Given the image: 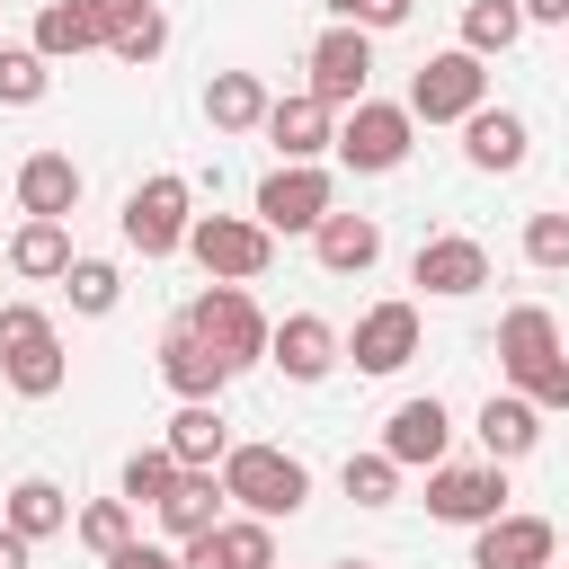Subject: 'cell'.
I'll return each mask as SVG.
<instances>
[{
	"mask_svg": "<svg viewBox=\"0 0 569 569\" xmlns=\"http://www.w3.org/2000/svg\"><path fill=\"white\" fill-rule=\"evenodd\" d=\"M267 107H276V98H267L258 71H213V80H204V124H213V133H258Z\"/></svg>",
	"mask_w": 569,
	"mask_h": 569,
	"instance_id": "4316f807",
	"label": "cell"
},
{
	"mask_svg": "<svg viewBox=\"0 0 569 569\" xmlns=\"http://www.w3.org/2000/svg\"><path fill=\"white\" fill-rule=\"evenodd\" d=\"M160 44H169V18H160V9H151V18H133V27H124V36H116V44H107V53H116V62H133V71H142V62H160Z\"/></svg>",
	"mask_w": 569,
	"mask_h": 569,
	"instance_id": "8d00e7d4",
	"label": "cell"
},
{
	"mask_svg": "<svg viewBox=\"0 0 569 569\" xmlns=\"http://www.w3.org/2000/svg\"><path fill=\"white\" fill-rule=\"evenodd\" d=\"M258 133L276 142V160H320V151H338V107H329L320 89H293V98L267 107Z\"/></svg>",
	"mask_w": 569,
	"mask_h": 569,
	"instance_id": "5bb4252c",
	"label": "cell"
},
{
	"mask_svg": "<svg viewBox=\"0 0 569 569\" xmlns=\"http://www.w3.org/2000/svg\"><path fill=\"white\" fill-rule=\"evenodd\" d=\"M329 18H347V27H365V36H382V27H400L418 0H320Z\"/></svg>",
	"mask_w": 569,
	"mask_h": 569,
	"instance_id": "74e56055",
	"label": "cell"
},
{
	"mask_svg": "<svg viewBox=\"0 0 569 569\" xmlns=\"http://www.w3.org/2000/svg\"><path fill=\"white\" fill-rule=\"evenodd\" d=\"M178 320H187L204 347H222V356H231V373H240V365H258V356H267V338H276V320L249 302V284H204Z\"/></svg>",
	"mask_w": 569,
	"mask_h": 569,
	"instance_id": "ba28073f",
	"label": "cell"
},
{
	"mask_svg": "<svg viewBox=\"0 0 569 569\" xmlns=\"http://www.w3.org/2000/svg\"><path fill=\"white\" fill-rule=\"evenodd\" d=\"M71 222H53V213H27L18 231H9V267L27 276V284H62L71 276Z\"/></svg>",
	"mask_w": 569,
	"mask_h": 569,
	"instance_id": "603a6c76",
	"label": "cell"
},
{
	"mask_svg": "<svg viewBox=\"0 0 569 569\" xmlns=\"http://www.w3.org/2000/svg\"><path fill=\"white\" fill-rule=\"evenodd\" d=\"M124 249H142V258H178L187 249V231H196V187L178 178V169H160V178H142L133 196H124Z\"/></svg>",
	"mask_w": 569,
	"mask_h": 569,
	"instance_id": "5b68a950",
	"label": "cell"
},
{
	"mask_svg": "<svg viewBox=\"0 0 569 569\" xmlns=\"http://www.w3.org/2000/svg\"><path fill=\"white\" fill-rule=\"evenodd\" d=\"M462 160L489 169V178H507V169L533 160V124L516 107H480V116H462Z\"/></svg>",
	"mask_w": 569,
	"mask_h": 569,
	"instance_id": "d6986e66",
	"label": "cell"
},
{
	"mask_svg": "<svg viewBox=\"0 0 569 569\" xmlns=\"http://www.w3.org/2000/svg\"><path fill=\"white\" fill-rule=\"evenodd\" d=\"M409 284H427L436 302H462V293L489 284V249H480L471 231H427V240L409 249Z\"/></svg>",
	"mask_w": 569,
	"mask_h": 569,
	"instance_id": "8fae6325",
	"label": "cell"
},
{
	"mask_svg": "<svg viewBox=\"0 0 569 569\" xmlns=\"http://www.w3.org/2000/svg\"><path fill=\"white\" fill-rule=\"evenodd\" d=\"M445 445H453V409H445L436 391H427V400H400V409L382 418V453H391L400 471H436Z\"/></svg>",
	"mask_w": 569,
	"mask_h": 569,
	"instance_id": "e0dca14e",
	"label": "cell"
},
{
	"mask_svg": "<svg viewBox=\"0 0 569 569\" xmlns=\"http://www.w3.org/2000/svg\"><path fill=\"white\" fill-rule=\"evenodd\" d=\"M27 560H36V542H27L18 525H0V569H27Z\"/></svg>",
	"mask_w": 569,
	"mask_h": 569,
	"instance_id": "60d3db41",
	"label": "cell"
},
{
	"mask_svg": "<svg viewBox=\"0 0 569 569\" xmlns=\"http://www.w3.org/2000/svg\"><path fill=\"white\" fill-rule=\"evenodd\" d=\"M89 9H98V27H107V44H116V36H124L133 18H151L160 0H89Z\"/></svg>",
	"mask_w": 569,
	"mask_h": 569,
	"instance_id": "ab89813d",
	"label": "cell"
},
{
	"mask_svg": "<svg viewBox=\"0 0 569 569\" xmlns=\"http://www.w3.org/2000/svg\"><path fill=\"white\" fill-rule=\"evenodd\" d=\"M160 382H169L178 400H222V391H231V356L204 347L187 320H169V329H160Z\"/></svg>",
	"mask_w": 569,
	"mask_h": 569,
	"instance_id": "2e32d148",
	"label": "cell"
},
{
	"mask_svg": "<svg viewBox=\"0 0 569 569\" xmlns=\"http://www.w3.org/2000/svg\"><path fill=\"white\" fill-rule=\"evenodd\" d=\"M409 142H418V116H409V107H391V98H356V107L338 116V169H356V178L400 169V160H409Z\"/></svg>",
	"mask_w": 569,
	"mask_h": 569,
	"instance_id": "52a82bcc",
	"label": "cell"
},
{
	"mask_svg": "<svg viewBox=\"0 0 569 569\" xmlns=\"http://www.w3.org/2000/svg\"><path fill=\"white\" fill-rule=\"evenodd\" d=\"M409 356H418V302H373L347 329V365L356 373H400Z\"/></svg>",
	"mask_w": 569,
	"mask_h": 569,
	"instance_id": "9a60e30c",
	"label": "cell"
},
{
	"mask_svg": "<svg viewBox=\"0 0 569 569\" xmlns=\"http://www.w3.org/2000/svg\"><path fill=\"white\" fill-rule=\"evenodd\" d=\"M0 382L18 400H53L71 382V356H62V329L36 311V302H0Z\"/></svg>",
	"mask_w": 569,
	"mask_h": 569,
	"instance_id": "7a4b0ae2",
	"label": "cell"
},
{
	"mask_svg": "<svg viewBox=\"0 0 569 569\" xmlns=\"http://www.w3.org/2000/svg\"><path fill=\"white\" fill-rule=\"evenodd\" d=\"M551 356H569V347H560V320H551L542 302L498 311V373H507V382H525V373H533V365H551Z\"/></svg>",
	"mask_w": 569,
	"mask_h": 569,
	"instance_id": "ffe728a7",
	"label": "cell"
},
{
	"mask_svg": "<svg viewBox=\"0 0 569 569\" xmlns=\"http://www.w3.org/2000/svg\"><path fill=\"white\" fill-rule=\"evenodd\" d=\"M222 498L240 507V516H302V498H311V471H302V453H284V445H231L222 453Z\"/></svg>",
	"mask_w": 569,
	"mask_h": 569,
	"instance_id": "6da1fadb",
	"label": "cell"
},
{
	"mask_svg": "<svg viewBox=\"0 0 569 569\" xmlns=\"http://www.w3.org/2000/svg\"><path fill=\"white\" fill-rule=\"evenodd\" d=\"M267 365H276L284 382H329V373L347 365V338H338L320 311H284L276 338H267Z\"/></svg>",
	"mask_w": 569,
	"mask_h": 569,
	"instance_id": "7c38bea8",
	"label": "cell"
},
{
	"mask_svg": "<svg viewBox=\"0 0 569 569\" xmlns=\"http://www.w3.org/2000/svg\"><path fill=\"white\" fill-rule=\"evenodd\" d=\"M53 89V62L36 44H0V107H44Z\"/></svg>",
	"mask_w": 569,
	"mask_h": 569,
	"instance_id": "836d02e7",
	"label": "cell"
},
{
	"mask_svg": "<svg viewBox=\"0 0 569 569\" xmlns=\"http://www.w3.org/2000/svg\"><path fill=\"white\" fill-rule=\"evenodd\" d=\"M525 36V0H462V44L489 62V53H507Z\"/></svg>",
	"mask_w": 569,
	"mask_h": 569,
	"instance_id": "f546056e",
	"label": "cell"
},
{
	"mask_svg": "<svg viewBox=\"0 0 569 569\" xmlns=\"http://www.w3.org/2000/svg\"><path fill=\"white\" fill-rule=\"evenodd\" d=\"M178 471H187V462H178L169 445H133V453H124V480H116V489H124L133 507H160V498L178 489Z\"/></svg>",
	"mask_w": 569,
	"mask_h": 569,
	"instance_id": "4dcf8cb0",
	"label": "cell"
},
{
	"mask_svg": "<svg viewBox=\"0 0 569 569\" xmlns=\"http://www.w3.org/2000/svg\"><path fill=\"white\" fill-rule=\"evenodd\" d=\"M107 569H187V551H169V542H124V551H107Z\"/></svg>",
	"mask_w": 569,
	"mask_h": 569,
	"instance_id": "f35d334b",
	"label": "cell"
},
{
	"mask_svg": "<svg viewBox=\"0 0 569 569\" xmlns=\"http://www.w3.org/2000/svg\"><path fill=\"white\" fill-rule=\"evenodd\" d=\"M187 258H196L213 284H258V276H267V258H276V231H267L258 213H196Z\"/></svg>",
	"mask_w": 569,
	"mask_h": 569,
	"instance_id": "8992f818",
	"label": "cell"
},
{
	"mask_svg": "<svg viewBox=\"0 0 569 569\" xmlns=\"http://www.w3.org/2000/svg\"><path fill=\"white\" fill-rule=\"evenodd\" d=\"M0 525H18L27 542H44V533H62V525H71V498H62L44 471H27V480L9 489V507H0Z\"/></svg>",
	"mask_w": 569,
	"mask_h": 569,
	"instance_id": "f1b7e54d",
	"label": "cell"
},
{
	"mask_svg": "<svg viewBox=\"0 0 569 569\" xmlns=\"http://www.w3.org/2000/svg\"><path fill=\"white\" fill-rule=\"evenodd\" d=\"M525 27H569V0H525Z\"/></svg>",
	"mask_w": 569,
	"mask_h": 569,
	"instance_id": "b9f144b4",
	"label": "cell"
},
{
	"mask_svg": "<svg viewBox=\"0 0 569 569\" xmlns=\"http://www.w3.org/2000/svg\"><path fill=\"white\" fill-rule=\"evenodd\" d=\"M329 569H373V560H329Z\"/></svg>",
	"mask_w": 569,
	"mask_h": 569,
	"instance_id": "7bdbcfd3",
	"label": "cell"
},
{
	"mask_svg": "<svg viewBox=\"0 0 569 569\" xmlns=\"http://www.w3.org/2000/svg\"><path fill=\"white\" fill-rule=\"evenodd\" d=\"M427 516L436 525H489V516H507V462H436L427 471Z\"/></svg>",
	"mask_w": 569,
	"mask_h": 569,
	"instance_id": "30bf717a",
	"label": "cell"
},
{
	"mask_svg": "<svg viewBox=\"0 0 569 569\" xmlns=\"http://www.w3.org/2000/svg\"><path fill=\"white\" fill-rule=\"evenodd\" d=\"M311 258H320L329 276H365V267L382 258V222H373V213H329V222L311 231Z\"/></svg>",
	"mask_w": 569,
	"mask_h": 569,
	"instance_id": "83f0119b",
	"label": "cell"
},
{
	"mask_svg": "<svg viewBox=\"0 0 569 569\" xmlns=\"http://www.w3.org/2000/svg\"><path fill=\"white\" fill-rule=\"evenodd\" d=\"M338 489L356 498V507H391L400 498V462L373 445V453H347V471H338Z\"/></svg>",
	"mask_w": 569,
	"mask_h": 569,
	"instance_id": "e575fe53",
	"label": "cell"
},
{
	"mask_svg": "<svg viewBox=\"0 0 569 569\" xmlns=\"http://www.w3.org/2000/svg\"><path fill=\"white\" fill-rule=\"evenodd\" d=\"M471 436H480V453H489V462H525V453L542 445V409H533L525 391H489V400H480V418H471Z\"/></svg>",
	"mask_w": 569,
	"mask_h": 569,
	"instance_id": "44dd1931",
	"label": "cell"
},
{
	"mask_svg": "<svg viewBox=\"0 0 569 569\" xmlns=\"http://www.w3.org/2000/svg\"><path fill=\"white\" fill-rule=\"evenodd\" d=\"M418 124H462V116H480L489 107V62L471 53V44H445V53H427L418 71H409V98H400Z\"/></svg>",
	"mask_w": 569,
	"mask_h": 569,
	"instance_id": "3957f363",
	"label": "cell"
},
{
	"mask_svg": "<svg viewBox=\"0 0 569 569\" xmlns=\"http://www.w3.org/2000/svg\"><path fill=\"white\" fill-rule=\"evenodd\" d=\"M151 516H160V533H169V542L213 533V525H222V471H178V489H169Z\"/></svg>",
	"mask_w": 569,
	"mask_h": 569,
	"instance_id": "484cf974",
	"label": "cell"
},
{
	"mask_svg": "<svg viewBox=\"0 0 569 569\" xmlns=\"http://www.w3.org/2000/svg\"><path fill=\"white\" fill-rule=\"evenodd\" d=\"M71 533H80L98 560H107V551H124V542H133V498H124V489H116V498H89V507L71 516Z\"/></svg>",
	"mask_w": 569,
	"mask_h": 569,
	"instance_id": "d6a6232c",
	"label": "cell"
},
{
	"mask_svg": "<svg viewBox=\"0 0 569 569\" xmlns=\"http://www.w3.org/2000/svg\"><path fill=\"white\" fill-rule=\"evenodd\" d=\"M551 551H560V533H551V516H489V525H471V569H551Z\"/></svg>",
	"mask_w": 569,
	"mask_h": 569,
	"instance_id": "4fadbf2b",
	"label": "cell"
},
{
	"mask_svg": "<svg viewBox=\"0 0 569 569\" xmlns=\"http://www.w3.org/2000/svg\"><path fill=\"white\" fill-rule=\"evenodd\" d=\"M525 267L569 276V213H525Z\"/></svg>",
	"mask_w": 569,
	"mask_h": 569,
	"instance_id": "d590c367",
	"label": "cell"
},
{
	"mask_svg": "<svg viewBox=\"0 0 569 569\" xmlns=\"http://www.w3.org/2000/svg\"><path fill=\"white\" fill-rule=\"evenodd\" d=\"M62 293H71V311H80V320H107V311L124 302V276H116L107 258H71V276H62Z\"/></svg>",
	"mask_w": 569,
	"mask_h": 569,
	"instance_id": "1f68e13d",
	"label": "cell"
},
{
	"mask_svg": "<svg viewBox=\"0 0 569 569\" xmlns=\"http://www.w3.org/2000/svg\"><path fill=\"white\" fill-rule=\"evenodd\" d=\"M178 551H187V569H276V525L267 516H222L213 533H196Z\"/></svg>",
	"mask_w": 569,
	"mask_h": 569,
	"instance_id": "ac0fdd59",
	"label": "cell"
},
{
	"mask_svg": "<svg viewBox=\"0 0 569 569\" xmlns=\"http://www.w3.org/2000/svg\"><path fill=\"white\" fill-rule=\"evenodd\" d=\"M249 213H258L276 240H293V231L311 240V231L338 213V178H329L320 160H276V169L258 178V204H249Z\"/></svg>",
	"mask_w": 569,
	"mask_h": 569,
	"instance_id": "277c9868",
	"label": "cell"
},
{
	"mask_svg": "<svg viewBox=\"0 0 569 569\" xmlns=\"http://www.w3.org/2000/svg\"><path fill=\"white\" fill-rule=\"evenodd\" d=\"M160 445L187 462V471H222L231 453V427H222V400H178V418L160 427Z\"/></svg>",
	"mask_w": 569,
	"mask_h": 569,
	"instance_id": "cb8c5ba5",
	"label": "cell"
},
{
	"mask_svg": "<svg viewBox=\"0 0 569 569\" xmlns=\"http://www.w3.org/2000/svg\"><path fill=\"white\" fill-rule=\"evenodd\" d=\"M302 71H311L302 89H320V98H329V107L347 116V107L365 98V80H373V36H365V27H347V18H329V27L311 36Z\"/></svg>",
	"mask_w": 569,
	"mask_h": 569,
	"instance_id": "9c48e42d",
	"label": "cell"
},
{
	"mask_svg": "<svg viewBox=\"0 0 569 569\" xmlns=\"http://www.w3.org/2000/svg\"><path fill=\"white\" fill-rule=\"evenodd\" d=\"M27 44H36L44 62H80V53H107V27H98V9H89V0H44Z\"/></svg>",
	"mask_w": 569,
	"mask_h": 569,
	"instance_id": "d4e9b609",
	"label": "cell"
},
{
	"mask_svg": "<svg viewBox=\"0 0 569 569\" xmlns=\"http://www.w3.org/2000/svg\"><path fill=\"white\" fill-rule=\"evenodd\" d=\"M80 160L71 151H27L18 160V213H53V222H71V204H80Z\"/></svg>",
	"mask_w": 569,
	"mask_h": 569,
	"instance_id": "7402d4cb",
	"label": "cell"
}]
</instances>
